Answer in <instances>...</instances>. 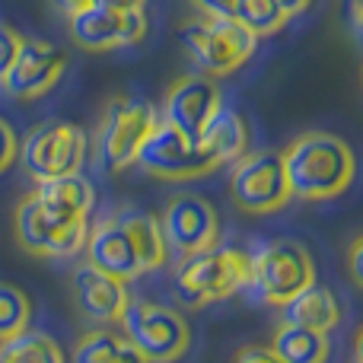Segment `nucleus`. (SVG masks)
<instances>
[{
    "label": "nucleus",
    "instance_id": "4",
    "mask_svg": "<svg viewBox=\"0 0 363 363\" xmlns=\"http://www.w3.org/2000/svg\"><path fill=\"white\" fill-rule=\"evenodd\" d=\"M315 284V262L294 239H271L255 255H249L252 294L271 306H287L296 294Z\"/></svg>",
    "mask_w": 363,
    "mask_h": 363
},
{
    "label": "nucleus",
    "instance_id": "14",
    "mask_svg": "<svg viewBox=\"0 0 363 363\" xmlns=\"http://www.w3.org/2000/svg\"><path fill=\"white\" fill-rule=\"evenodd\" d=\"M64 67H67V55L57 45L45 42V38H23V48H19L4 86L16 99H42L61 83Z\"/></svg>",
    "mask_w": 363,
    "mask_h": 363
},
{
    "label": "nucleus",
    "instance_id": "29",
    "mask_svg": "<svg viewBox=\"0 0 363 363\" xmlns=\"http://www.w3.org/2000/svg\"><path fill=\"white\" fill-rule=\"evenodd\" d=\"M191 6L207 19H230L233 0H191Z\"/></svg>",
    "mask_w": 363,
    "mask_h": 363
},
{
    "label": "nucleus",
    "instance_id": "6",
    "mask_svg": "<svg viewBox=\"0 0 363 363\" xmlns=\"http://www.w3.org/2000/svg\"><path fill=\"white\" fill-rule=\"evenodd\" d=\"M157 108L138 96H118L108 102L96 131V160L102 169L121 172L134 166L144 140L157 128Z\"/></svg>",
    "mask_w": 363,
    "mask_h": 363
},
{
    "label": "nucleus",
    "instance_id": "33",
    "mask_svg": "<svg viewBox=\"0 0 363 363\" xmlns=\"http://www.w3.org/2000/svg\"><path fill=\"white\" fill-rule=\"evenodd\" d=\"M277 6H281V13L287 19H294V16H300V13H306L309 6H313V0H274Z\"/></svg>",
    "mask_w": 363,
    "mask_h": 363
},
{
    "label": "nucleus",
    "instance_id": "16",
    "mask_svg": "<svg viewBox=\"0 0 363 363\" xmlns=\"http://www.w3.org/2000/svg\"><path fill=\"white\" fill-rule=\"evenodd\" d=\"M83 252H86L89 268L102 271V274H108V277H118V281H125V284L131 281V277L144 274L115 213H106L99 223L89 226L86 242H83Z\"/></svg>",
    "mask_w": 363,
    "mask_h": 363
},
{
    "label": "nucleus",
    "instance_id": "17",
    "mask_svg": "<svg viewBox=\"0 0 363 363\" xmlns=\"http://www.w3.org/2000/svg\"><path fill=\"white\" fill-rule=\"evenodd\" d=\"M198 144L213 163V169H223V166L236 163L242 153H249V125L239 112L220 108L211 118V125L198 134Z\"/></svg>",
    "mask_w": 363,
    "mask_h": 363
},
{
    "label": "nucleus",
    "instance_id": "3",
    "mask_svg": "<svg viewBox=\"0 0 363 363\" xmlns=\"http://www.w3.org/2000/svg\"><path fill=\"white\" fill-rule=\"evenodd\" d=\"M89 220L70 217L57 207L45 204L38 194H29L16 204L13 213V233L23 252L35 258H70L83 252Z\"/></svg>",
    "mask_w": 363,
    "mask_h": 363
},
{
    "label": "nucleus",
    "instance_id": "24",
    "mask_svg": "<svg viewBox=\"0 0 363 363\" xmlns=\"http://www.w3.org/2000/svg\"><path fill=\"white\" fill-rule=\"evenodd\" d=\"M230 19H236L245 32L262 42V38H271L287 26V16L281 13V6L274 0H233Z\"/></svg>",
    "mask_w": 363,
    "mask_h": 363
},
{
    "label": "nucleus",
    "instance_id": "1",
    "mask_svg": "<svg viewBox=\"0 0 363 363\" xmlns=\"http://www.w3.org/2000/svg\"><path fill=\"white\" fill-rule=\"evenodd\" d=\"M287 185L294 198L303 201H332L345 194L357 176L354 150L328 131H303L281 153Z\"/></svg>",
    "mask_w": 363,
    "mask_h": 363
},
{
    "label": "nucleus",
    "instance_id": "31",
    "mask_svg": "<svg viewBox=\"0 0 363 363\" xmlns=\"http://www.w3.org/2000/svg\"><path fill=\"white\" fill-rule=\"evenodd\" d=\"M51 6H55V10H61L64 16H77V13L80 10H86V6H93V0H48Z\"/></svg>",
    "mask_w": 363,
    "mask_h": 363
},
{
    "label": "nucleus",
    "instance_id": "15",
    "mask_svg": "<svg viewBox=\"0 0 363 363\" xmlns=\"http://www.w3.org/2000/svg\"><path fill=\"white\" fill-rule=\"evenodd\" d=\"M70 287H74V303H77V309L83 313V319L99 322V325L121 322L128 303H131V294H128L125 281L102 274V271L89 268V264L74 268Z\"/></svg>",
    "mask_w": 363,
    "mask_h": 363
},
{
    "label": "nucleus",
    "instance_id": "9",
    "mask_svg": "<svg viewBox=\"0 0 363 363\" xmlns=\"http://www.w3.org/2000/svg\"><path fill=\"white\" fill-rule=\"evenodd\" d=\"M230 194L233 204L245 213H277L294 201L284 172V160L274 150H249L230 169Z\"/></svg>",
    "mask_w": 363,
    "mask_h": 363
},
{
    "label": "nucleus",
    "instance_id": "5",
    "mask_svg": "<svg viewBox=\"0 0 363 363\" xmlns=\"http://www.w3.org/2000/svg\"><path fill=\"white\" fill-rule=\"evenodd\" d=\"M182 42L191 57V64L201 70V77H226L239 70L258 48V38L245 32L236 19H207L198 16L182 26Z\"/></svg>",
    "mask_w": 363,
    "mask_h": 363
},
{
    "label": "nucleus",
    "instance_id": "34",
    "mask_svg": "<svg viewBox=\"0 0 363 363\" xmlns=\"http://www.w3.org/2000/svg\"><path fill=\"white\" fill-rule=\"evenodd\" d=\"M347 23H351V35L360 42V0H347Z\"/></svg>",
    "mask_w": 363,
    "mask_h": 363
},
{
    "label": "nucleus",
    "instance_id": "12",
    "mask_svg": "<svg viewBox=\"0 0 363 363\" xmlns=\"http://www.w3.org/2000/svg\"><path fill=\"white\" fill-rule=\"evenodd\" d=\"M70 38L80 45L83 51H115V48H131V45L144 42L150 23H147L144 10H106V6H86L77 16L67 19Z\"/></svg>",
    "mask_w": 363,
    "mask_h": 363
},
{
    "label": "nucleus",
    "instance_id": "19",
    "mask_svg": "<svg viewBox=\"0 0 363 363\" xmlns=\"http://www.w3.org/2000/svg\"><path fill=\"white\" fill-rule=\"evenodd\" d=\"M284 315H287V325L328 335L341 322V303L328 287L309 284L303 294H296L294 300L284 306Z\"/></svg>",
    "mask_w": 363,
    "mask_h": 363
},
{
    "label": "nucleus",
    "instance_id": "10",
    "mask_svg": "<svg viewBox=\"0 0 363 363\" xmlns=\"http://www.w3.org/2000/svg\"><path fill=\"white\" fill-rule=\"evenodd\" d=\"M134 163L147 176L163 179V182H191V179H204L211 172H217L213 163L207 160V153L201 150L198 138H188V134L163 125V121H157V128L144 140Z\"/></svg>",
    "mask_w": 363,
    "mask_h": 363
},
{
    "label": "nucleus",
    "instance_id": "28",
    "mask_svg": "<svg viewBox=\"0 0 363 363\" xmlns=\"http://www.w3.org/2000/svg\"><path fill=\"white\" fill-rule=\"evenodd\" d=\"M233 363H281L277 354L271 347H262V345H245L242 351H236Z\"/></svg>",
    "mask_w": 363,
    "mask_h": 363
},
{
    "label": "nucleus",
    "instance_id": "35",
    "mask_svg": "<svg viewBox=\"0 0 363 363\" xmlns=\"http://www.w3.org/2000/svg\"><path fill=\"white\" fill-rule=\"evenodd\" d=\"M357 363H360V360H357Z\"/></svg>",
    "mask_w": 363,
    "mask_h": 363
},
{
    "label": "nucleus",
    "instance_id": "13",
    "mask_svg": "<svg viewBox=\"0 0 363 363\" xmlns=\"http://www.w3.org/2000/svg\"><path fill=\"white\" fill-rule=\"evenodd\" d=\"M223 108V93L211 77L201 74H185L166 89L163 96V125L176 128V131L198 138L211 118Z\"/></svg>",
    "mask_w": 363,
    "mask_h": 363
},
{
    "label": "nucleus",
    "instance_id": "8",
    "mask_svg": "<svg viewBox=\"0 0 363 363\" xmlns=\"http://www.w3.org/2000/svg\"><path fill=\"white\" fill-rule=\"evenodd\" d=\"M86 150L89 140L83 134V128L70 125V121H45L19 140L16 160L42 185V182L51 179L77 176L83 169Z\"/></svg>",
    "mask_w": 363,
    "mask_h": 363
},
{
    "label": "nucleus",
    "instance_id": "11",
    "mask_svg": "<svg viewBox=\"0 0 363 363\" xmlns=\"http://www.w3.org/2000/svg\"><path fill=\"white\" fill-rule=\"evenodd\" d=\"M160 233L166 239V249H176L182 258L194 255L201 249H211L220 239V213L201 194H176L163 207Z\"/></svg>",
    "mask_w": 363,
    "mask_h": 363
},
{
    "label": "nucleus",
    "instance_id": "27",
    "mask_svg": "<svg viewBox=\"0 0 363 363\" xmlns=\"http://www.w3.org/2000/svg\"><path fill=\"white\" fill-rule=\"evenodd\" d=\"M16 153H19L16 131L6 125V118H0V172H6L16 163Z\"/></svg>",
    "mask_w": 363,
    "mask_h": 363
},
{
    "label": "nucleus",
    "instance_id": "26",
    "mask_svg": "<svg viewBox=\"0 0 363 363\" xmlns=\"http://www.w3.org/2000/svg\"><path fill=\"white\" fill-rule=\"evenodd\" d=\"M19 48H23V35H19L13 26L0 23V86H4L6 74H10L13 61H16Z\"/></svg>",
    "mask_w": 363,
    "mask_h": 363
},
{
    "label": "nucleus",
    "instance_id": "7",
    "mask_svg": "<svg viewBox=\"0 0 363 363\" xmlns=\"http://www.w3.org/2000/svg\"><path fill=\"white\" fill-rule=\"evenodd\" d=\"M121 335L140 351L147 363H176L188 354L191 328L185 315L163 303L131 300L121 315Z\"/></svg>",
    "mask_w": 363,
    "mask_h": 363
},
{
    "label": "nucleus",
    "instance_id": "2",
    "mask_svg": "<svg viewBox=\"0 0 363 363\" xmlns=\"http://www.w3.org/2000/svg\"><path fill=\"white\" fill-rule=\"evenodd\" d=\"M249 284V255L236 245H211L185 255L172 271V290L188 309L220 303Z\"/></svg>",
    "mask_w": 363,
    "mask_h": 363
},
{
    "label": "nucleus",
    "instance_id": "30",
    "mask_svg": "<svg viewBox=\"0 0 363 363\" xmlns=\"http://www.w3.org/2000/svg\"><path fill=\"white\" fill-rule=\"evenodd\" d=\"M360 252H363V239L357 236L351 242V249H347V271H351V281L357 284H363V264H360Z\"/></svg>",
    "mask_w": 363,
    "mask_h": 363
},
{
    "label": "nucleus",
    "instance_id": "32",
    "mask_svg": "<svg viewBox=\"0 0 363 363\" xmlns=\"http://www.w3.org/2000/svg\"><path fill=\"white\" fill-rule=\"evenodd\" d=\"M147 0H93V6H106V10H118V13H128V10H144Z\"/></svg>",
    "mask_w": 363,
    "mask_h": 363
},
{
    "label": "nucleus",
    "instance_id": "22",
    "mask_svg": "<svg viewBox=\"0 0 363 363\" xmlns=\"http://www.w3.org/2000/svg\"><path fill=\"white\" fill-rule=\"evenodd\" d=\"M35 194L45 204L57 207V211L70 213V217H83V220H89V211H93V204H96L93 185H89V179H83L80 172H77V176L42 182V185L35 188Z\"/></svg>",
    "mask_w": 363,
    "mask_h": 363
},
{
    "label": "nucleus",
    "instance_id": "23",
    "mask_svg": "<svg viewBox=\"0 0 363 363\" xmlns=\"http://www.w3.org/2000/svg\"><path fill=\"white\" fill-rule=\"evenodd\" d=\"M0 363H67L57 341L45 332L26 328L16 338L0 341Z\"/></svg>",
    "mask_w": 363,
    "mask_h": 363
},
{
    "label": "nucleus",
    "instance_id": "21",
    "mask_svg": "<svg viewBox=\"0 0 363 363\" xmlns=\"http://www.w3.org/2000/svg\"><path fill=\"white\" fill-rule=\"evenodd\" d=\"M74 363H147L140 351L112 328H93L74 347Z\"/></svg>",
    "mask_w": 363,
    "mask_h": 363
},
{
    "label": "nucleus",
    "instance_id": "18",
    "mask_svg": "<svg viewBox=\"0 0 363 363\" xmlns=\"http://www.w3.org/2000/svg\"><path fill=\"white\" fill-rule=\"evenodd\" d=\"M115 217H118L121 230L131 242L140 271L147 274V271L163 268L166 258H169V249H166V239L160 233V220L147 211H134V207H121V211H115Z\"/></svg>",
    "mask_w": 363,
    "mask_h": 363
},
{
    "label": "nucleus",
    "instance_id": "20",
    "mask_svg": "<svg viewBox=\"0 0 363 363\" xmlns=\"http://www.w3.org/2000/svg\"><path fill=\"white\" fill-rule=\"evenodd\" d=\"M271 351L277 354L281 363H328V335L309 332V328H296L284 322L271 338Z\"/></svg>",
    "mask_w": 363,
    "mask_h": 363
},
{
    "label": "nucleus",
    "instance_id": "25",
    "mask_svg": "<svg viewBox=\"0 0 363 363\" xmlns=\"http://www.w3.org/2000/svg\"><path fill=\"white\" fill-rule=\"evenodd\" d=\"M32 322V303L13 284H0V341L16 338Z\"/></svg>",
    "mask_w": 363,
    "mask_h": 363
}]
</instances>
